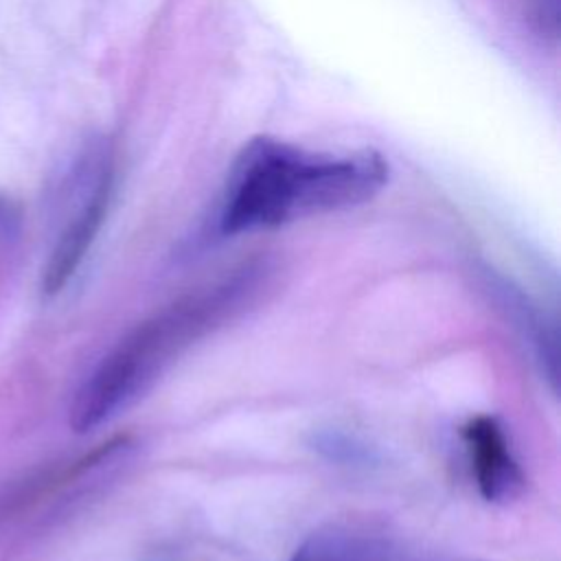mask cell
Listing matches in <instances>:
<instances>
[{
    "label": "cell",
    "mask_w": 561,
    "mask_h": 561,
    "mask_svg": "<svg viewBox=\"0 0 561 561\" xmlns=\"http://www.w3.org/2000/svg\"><path fill=\"white\" fill-rule=\"evenodd\" d=\"M272 285L274 267L265 259L243 261L156 309L79 386L70 405L72 430H96L131 408L184 353L254 309Z\"/></svg>",
    "instance_id": "cell-1"
},
{
    "label": "cell",
    "mask_w": 561,
    "mask_h": 561,
    "mask_svg": "<svg viewBox=\"0 0 561 561\" xmlns=\"http://www.w3.org/2000/svg\"><path fill=\"white\" fill-rule=\"evenodd\" d=\"M460 438L473 482L486 502L508 504L524 493L526 473L500 419L491 414L471 416L460 427Z\"/></svg>",
    "instance_id": "cell-3"
},
{
    "label": "cell",
    "mask_w": 561,
    "mask_h": 561,
    "mask_svg": "<svg viewBox=\"0 0 561 561\" xmlns=\"http://www.w3.org/2000/svg\"><path fill=\"white\" fill-rule=\"evenodd\" d=\"M110 197H112V171L103 169L94 186L90 188V195L83 199L81 208L70 217L55 248L50 250V256L42 272V291L46 296H55L57 291H61L68 285V280L75 276L79 265L83 263L107 215Z\"/></svg>",
    "instance_id": "cell-4"
},
{
    "label": "cell",
    "mask_w": 561,
    "mask_h": 561,
    "mask_svg": "<svg viewBox=\"0 0 561 561\" xmlns=\"http://www.w3.org/2000/svg\"><path fill=\"white\" fill-rule=\"evenodd\" d=\"M20 228V215L13 208V204L4 197H0V243H7L15 237Z\"/></svg>",
    "instance_id": "cell-6"
},
{
    "label": "cell",
    "mask_w": 561,
    "mask_h": 561,
    "mask_svg": "<svg viewBox=\"0 0 561 561\" xmlns=\"http://www.w3.org/2000/svg\"><path fill=\"white\" fill-rule=\"evenodd\" d=\"M311 447L327 458L329 462L342 465V467H373L377 462V451L362 440L359 436L329 427V430H318L311 438Z\"/></svg>",
    "instance_id": "cell-5"
},
{
    "label": "cell",
    "mask_w": 561,
    "mask_h": 561,
    "mask_svg": "<svg viewBox=\"0 0 561 561\" xmlns=\"http://www.w3.org/2000/svg\"><path fill=\"white\" fill-rule=\"evenodd\" d=\"M539 20L543 22V28L557 35L559 31V0H543L539 9Z\"/></svg>",
    "instance_id": "cell-7"
},
{
    "label": "cell",
    "mask_w": 561,
    "mask_h": 561,
    "mask_svg": "<svg viewBox=\"0 0 561 561\" xmlns=\"http://www.w3.org/2000/svg\"><path fill=\"white\" fill-rule=\"evenodd\" d=\"M386 182L388 162L373 149L324 156L259 136L232 164L219 230L241 234L351 208L375 197Z\"/></svg>",
    "instance_id": "cell-2"
}]
</instances>
